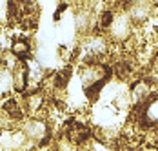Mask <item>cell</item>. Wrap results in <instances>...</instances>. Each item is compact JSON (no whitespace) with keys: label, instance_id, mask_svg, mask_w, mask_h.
<instances>
[{"label":"cell","instance_id":"1","mask_svg":"<svg viewBox=\"0 0 158 151\" xmlns=\"http://www.w3.org/2000/svg\"><path fill=\"white\" fill-rule=\"evenodd\" d=\"M75 78L85 95L87 104L93 106L98 102L102 88L113 78V69H111L109 62H80Z\"/></svg>","mask_w":158,"mask_h":151},{"label":"cell","instance_id":"2","mask_svg":"<svg viewBox=\"0 0 158 151\" xmlns=\"http://www.w3.org/2000/svg\"><path fill=\"white\" fill-rule=\"evenodd\" d=\"M135 35H136V28L133 26L131 18L127 16L124 9V4L120 2V6H114V16L111 20L109 28L106 29V37L114 45V49H120L126 44H129Z\"/></svg>","mask_w":158,"mask_h":151},{"label":"cell","instance_id":"3","mask_svg":"<svg viewBox=\"0 0 158 151\" xmlns=\"http://www.w3.org/2000/svg\"><path fill=\"white\" fill-rule=\"evenodd\" d=\"M20 131L33 149L48 148L53 140V124L46 117H26L20 124Z\"/></svg>","mask_w":158,"mask_h":151},{"label":"cell","instance_id":"4","mask_svg":"<svg viewBox=\"0 0 158 151\" xmlns=\"http://www.w3.org/2000/svg\"><path fill=\"white\" fill-rule=\"evenodd\" d=\"M124 9H126L127 16L131 18L133 26L136 28V31L143 29L153 18H155V13H156V7L147 2V0H142V2H135V4H124Z\"/></svg>","mask_w":158,"mask_h":151},{"label":"cell","instance_id":"5","mask_svg":"<svg viewBox=\"0 0 158 151\" xmlns=\"http://www.w3.org/2000/svg\"><path fill=\"white\" fill-rule=\"evenodd\" d=\"M120 2H122V4H135V2H142V0H120Z\"/></svg>","mask_w":158,"mask_h":151},{"label":"cell","instance_id":"6","mask_svg":"<svg viewBox=\"0 0 158 151\" xmlns=\"http://www.w3.org/2000/svg\"><path fill=\"white\" fill-rule=\"evenodd\" d=\"M140 151H158V148H142Z\"/></svg>","mask_w":158,"mask_h":151},{"label":"cell","instance_id":"7","mask_svg":"<svg viewBox=\"0 0 158 151\" xmlns=\"http://www.w3.org/2000/svg\"><path fill=\"white\" fill-rule=\"evenodd\" d=\"M147 2H151V4H153L155 7H158V0H147Z\"/></svg>","mask_w":158,"mask_h":151},{"label":"cell","instance_id":"8","mask_svg":"<svg viewBox=\"0 0 158 151\" xmlns=\"http://www.w3.org/2000/svg\"><path fill=\"white\" fill-rule=\"evenodd\" d=\"M0 131H2V129H0Z\"/></svg>","mask_w":158,"mask_h":151}]
</instances>
